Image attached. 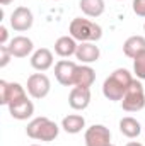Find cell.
<instances>
[{
  "label": "cell",
  "mask_w": 145,
  "mask_h": 146,
  "mask_svg": "<svg viewBox=\"0 0 145 146\" xmlns=\"http://www.w3.org/2000/svg\"><path fill=\"white\" fill-rule=\"evenodd\" d=\"M77 46L79 44H77V41L72 36H62L58 37L56 42H55V53L58 56H62V58H68V56L75 54Z\"/></svg>",
  "instance_id": "obj_16"
},
{
  "label": "cell",
  "mask_w": 145,
  "mask_h": 146,
  "mask_svg": "<svg viewBox=\"0 0 145 146\" xmlns=\"http://www.w3.org/2000/svg\"><path fill=\"white\" fill-rule=\"evenodd\" d=\"M109 146H114V145H109Z\"/></svg>",
  "instance_id": "obj_29"
},
{
  "label": "cell",
  "mask_w": 145,
  "mask_h": 146,
  "mask_svg": "<svg viewBox=\"0 0 145 146\" xmlns=\"http://www.w3.org/2000/svg\"><path fill=\"white\" fill-rule=\"evenodd\" d=\"M58 133H60V127L56 126L55 121L48 117H36L26 127V134L38 141H53L58 138Z\"/></svg>",
  "instance_id": "obj_3"
},
{
  "label": "cell",
  "mask_w": 145,
  "mask_h": 146,
  "mask_svg": "<svg viewBox=\"0 0 145 146\" xmlns=\"http://www.w3.org/2000/svg\"><path fill=\"white\" fill-rule=\"evenodd\" d=\"M24 97H28V95L21 83H15V82L10 83L5 80H0V104L2 106H10Z\"/></svg>",
  "instance_id": "obj_5"
},
{
  "label": "cell",
  "mask_w": 145,
  "mask_h": 146,
  "mask_svg": "<svg viewBox=\"0 0 145 146\" xmlns=\"http://www.w3.org/2000/svg\"><path fill=\"white\" fill-rule=\"evenodd\" d=\"M12 2H14V0H0L2 5H9V3H12Z\"/></svg>",
  "instance_id": "obj_26"
},
{
  "label": "cell",
  "mask_w": 145,
  "mask_h": 146,
  "mask_svg": "<svg viewBox=\"0 0 145 146\" xmlns=\"http://www.w3.org/2000/svg\"><path fill=\"white\" fill-rule=\"evenodd\" d=\"M145 49V37L144 36H132L128 37L126 41H125V44H123V53H125V56H128V58H135L138 53H142Z\"/></svg>",
  "instance_id": "obj_18"
},
{
  "label": "cell",
  "mask_w": 145,
  "mask_h": 146,
  "mask_svg": "<svg viewBox=\"0 0 145 146\" xmlns=\"http://www.w3.org/2000/svg\"><path fill=\"white\" fill-rule=\"evenodd\" d=\"M75 56L80 63L84 65H89V63H94L99 60L101 56V51L99 48L94 44V42H80L77 46V51H75Z\"/></svg>",
  "instance_id": "obj_13"
},
{
  "label": "cell",
  "mask_w": 145,
  "mask_h": 146,
  "mask_svg": "<svg viewBox=\"0 0 145 146\" xmlns=\"http://www.w3.org/2000/svg\"><path fill=\"white\" fill-rule=\"evenodd\" d=\"M91 104V88L73 87L68 95V106L73 110H84Z\"/></svg>",
  "instance_id": "obj_11"
},
{
  "label": "cell",
  "mask_w": 145,
  "mask_h": 146,
  "mask_svg": "<svg viewBox=\"0 0 145 146\" xmlns=\"http://www.w3.org/2000/svg\"><path fill=\"white\" fill-rule=\"evenodd\" d=\"M119 131L126 138H137L142 133V126L135 117H123L119 121Z\"/></svg>",
  "instance_id": "obj_20"
},
{
  "label": "cell",
  "mask_w": 145,
  "mask_h": 146,
  "mask_svg": "<svg viewBox=\"0 0 145 146\" xmlns=\"http://www.w3.org/2000/svg\"><path fill=\"white\" fill-rule=\"evenodd\" d=\"M62 127L65 133L68 134H77L80 133L84 127H85V119L79 114H70V115H65L63 121H62Z\"/></svg>",
  "instance_id": "obj_19"
},
{
  "label": "cell",
  "mask_w": 145,
  "mask_h": 146,
  "mask_svg": "<svg viewBox=\"0 0 145 146\" xmlns=\"http://www.w3.org/2000/svg\"><path fill=\"white\" fill-rule=\"evenodd\" d=\"M33 22H34V17L28 7H17L10 14V27L17 33H24V31L31 29Z\"/></svg>",
  "instance_id": "obj_8"
},
{
  "label": "cell",
  "mask_w": 145,
  "mask_h": 146,
  "mask_svg": "<svg viewBox=\"0 0 145 146\" xmlns=\"http://www.w3.org/2000/svg\"><path fill=\"white\" fill-rule=\"evenodd\" d=\"M56 2H58V0H56Z\"/></svg>",
  "instance_id": "obj_30"
},
{
  "label": "cell",
  "mask_w": 145,
  "mask_h": 146,
  "mask_svg": "<svg viewBox=\"0 0 145 146\" xmlns=\"http://www.w3.org/2000/svg\"><path fill=\"white\" fill-rule=\"evenodd\" d=\"M31 66L38 72H46L53 66V53L48 48H39L31 56Z\"/></svg>",
  "instance_id": "obj_15"
},
{
  "label": "cell",
  "mask_w": 145,
  "mask_h": 146,
  "mask_svg": "<svg viewBox=\"0 0 145 146\" xmlns=\"http://www.w3.org/2000/svg\"><path fill=\"white\" fill-rule=\"evenodd\" d=\"M144 31H145V24H144Z\"/></svg>",
  "instance_id": "obj_28"
},
{
  "label": "cell",
  "mask_w": 145,
  "mask_h": 146,
  "mask_svg": "<svg viewBox=\"0 0 145 146\" xmlns=\"http://www.w3.org/2000/svg\"><path fill=\"white\" fill-rule=\"evenodd\" d=\"M68 33L75 41L80 42H94L99 41L103 37V27L89 19H82V17H75L72 19L70 26H68Z\"/></svg>",
  "instance_id": "obj_2"
},
{
  "label": "cell",
  "mask_w": 145,
  "mask_h": 146,
  "mask_svg": "<svg viewBox=\"0 0 145 146\" xmlns=\"http://www.w3.org/2000/svg\"><path fill=\"white\" fill-rule=\"evenodd\" d=\"M84 141H85V146H109L111 145V131L103 124H94L87 127Z\"/></svg>",
  "instance_id": "obj_7"
},
{
  "label": "cell",
  "mask_w": 145,
  "mask_h": 146,
  "mask_svg": "<svg viewBox=\"0 0 145 146\" xmlns=\"http://www.w3.org/2000/svg\"><path fill=\"white\" fill-rule=\"evenodd\" d=\"M7 107H9V114L17 121H26L34 114V104L28 97H24V99H21V100L10 104Z\"/></svg>",
  "instance_id": "obj_12"
},
{
  "label": "cell",
  "mask_w": 145,
  "mask_h": 146,
  "mask_svg": "<svg viewBox=\"0 0 145 146\" xmlns=\"http://www.w3.org/2000/svg\"><path fill=\"white\" fill-rule=\"evenodd\" d=\"M31 146H39V145H31Z\"/></svg>",
  "instance_id": "obj_27"
},
{
  "label": "cell",
  "mask_w": 145,
  "mask_h": 146,
  "mask_svg": "<svg viewBox=\"0 0 145 146\" xmlns=\"http://www.w3.org/2000/svg\"><path fill=\"white\" fill-rule=\"evenodd\" d=\"M7 37H9L7 27L5 26H0V46H5L7 44Z\"/></svg>",
  "instance_id": "obj_24"
},
{
  "label": "cell",
  "mask_w": 145,
  "mask_h": 146,
  "mask_svg": "<svg viewBox=\"0 0 145 146\" xmlns=\"http://www.w3.org/2000/svg\"><path fill=\"white\" fill-rule=\"evenodd\" d=\"M133 12L138 17H145V0H133Z\"/></svg>",
  "instance_id": "obj_23"
},
{
  "label": "cell",
  "mask_w": 145,
  "mask_h": 146,
  "mask_svg": "<svg viewBox=\"0 0 145 146\" xmlns=\"http://www.w3.org/2000/svg\"><path fill=\"white\" fill-rule=\"evenodd\" d=\"M133 76L126 68H118L109 75L103 83V94L108 100H121L132 85Z\"/></svg>",
  "instance_id": "obj_1"
},
{
  "label": "cell",
  "mask_w": 145,
  "mask_h": 146,
  "mask_svg": "<svg viewBox=\"0 0 145 146\" xmlns=\"http://www.w3.org/2000/svg\"><path fill=\"white\" fill-rule=\"evenodd\" d=\"M79 7L87 17H99L104 14L106 3H104V0H80Z\"/></svg>",
  "instance_id": "obj_17"
},
{
  "label": "cell",
  "mask_w": 145,
  "mask_h": 146,
  "mask_svg": "<svg viewBox=\"0 0 145 146\" xmlns=\"http://www.w3.org/2000/svg\"><path fill=\"white\" fill-rule=\"evenodd\" d=\"M10 58H14V56L10 54L9 48H7V46H0V68L7 66L9 61H10Z\"/></svg>",
  "instance_id": "obj_22"
},
{
  "label": "cell",
  "mask_w": 145,
  "mask_h": 146,
  "mask_svg": "<svg viewBox=\"0 0 145 146\" xmlns=\"http://www.w3.org/2000/svg\"><path fill=\"white\" fill-rule=\"evenodd\" d=\"M133 72L138 80H145V49L133 58Z\"/></svg>",
  "instance_id": "obj_21"
},
{
  "label": "cell",
  "mask_w": 145,
  "mask_h": 146,
  "mask_svg": "<svg viewBox=\"0 0 145 146\" xmlns=\"http://www.w3.org/2000/svg\"><path fill=\"white\" fill-rule=\"evenodd\" d=\"M126 146H144L142 143H137V141H132V143H128Z\"/></svg>",
  "instance_id": "obj_25"
},
{
  "label": "cell",
  "mask_w": 145,
  "mask_h": 146,
  "mask_svg": "<svg viewBox=\"0 0 145 146\" xmlns=\"http://www.w3.org/2000/svg\"><path fill=\"white\" fill-rule=\"evenodd\" d=\"M51 90V82L44 73H33L28 78V94L33 99H44Z\"/></svg>",
  "instance_id": "obj_6"
},
{
  "label": "cell",
  "mask_w": 145,
  "mask_h": 146,
  "mask_svg": "<svg viewBox=\"0 0 145 146\" xmlns=\"http://www.w3.org/2000/svg\"><path fill=\"white\" fill-rule=\"evenodd\" d=\"M96 82V72L89 65H77L75 76H73V87L91 88Z\"/></svg>",
  "instance_id": "obj_14"
},
{
  "label": "cell",
  "mask_w": 145,
  "mask_h": 146,
  "mask_svg": "<svg viewBox=\"0 0 145 146\" xmlns=\"http://www.w3.org/2000/svg\"><path fill=\"white\" fill-rule=\"evenodd\" d=\"M5 46L9 48V51H10V54L14 58H26L28 54H31V51L34 48L33 41L26 36H15L14 39H10L9 44H5Z\"/></svg>",
  "instance_id": "obj_10"
},
{
  "label": "cell",
  "mask_w": 145,
  "mask_h": 146,
  "mask_svg": "<svg viewBox=\"0 0 145 146\" xmlns=\"http://www.w3.org/2000/svg\"><path fill=\"white\" fill-rule=\"evenodd\" d=\"M77 65L68 60H60L55 65V76L60 85L63 87H73V76H75Z\"/></svg>",
  "instance_id": "obj_9"
},
{
  "label": "cell",
  "mask_w": 145,
  "mask_h": 146,
  "mask_svg": "<svg viewBox=\"0 0 145 146\" xmlns=\"http://www.w3.org/2000/svg\"><path fill=\"white\" fill-rule=\"evenodd\" d=\"M121 107L126 112H138L145 107V90L140 80L133 78L132 85L128 87L126 94L121 99Z\"/></svg>",
  "instance_id": "obj_4"
}]
</instances>
